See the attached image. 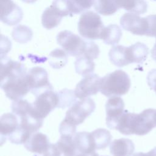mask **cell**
Returning <instances> with one entry per match:
<instances>
[{
	"mask_svg": "<svg viewBox=\"0 0 156 156\" xmlns=\"http://www.w3.org/2000/svg\"><path fill=\"white\" fill-rule=\"evenodd\" d=\"M156 127V110L148 108L139 114L124 110L115 129L122 134L144 135Z\"/></svg>",
	"mask_w": 156,
	"mask_h": 156,
	"instance_id": "1",
	"label": "cell"
},
{
	"mask_svg": "<svg viewBox=\"0 0 156 156\" xmlns=\"http://www.w3.org/2000/svg\"><path fill=\"white\" fill-rule=\"evenodd\" d=\"M130 85L129 75L124 71L118 69L101 78L100 92L107 97L122 96L129 91Z\"/></svg>",
	"mask_w": 156,
	"mask_h": 156,
	"instance_id": "2",
	"label": "cell"
},
{
	"mask_svg": "<svg viewBox=\"0 0 156 156\" xmlns=\"http://www.w3.org/2000/svg\"><path fill=\"white\" fill-rule=\"evenodd\" d=\"M79 34L88 40H98L101 38L104 26L101 16L93 11L83 13L78 22Z\"/></svg>",
	"mask_w": 156,
	"mask_h": 156,
	"instance_id": "3",
	"label": "cell"
},
{
	"mask_svg": "<svg viewBox=\"0 0 156 156\" xmlns=\"http://www.w3.org/2000/svg\"><path fill=\"white\" fill-rule=\"evenodd\" d=\"M57 41L68 55L77 57L83 55L87 44V41L66 30L57 34Z\"/></svg>",
	"mask_w": 156,
	"mask_h": 156,
	"instance_id": "4",
	"label": "cell"
},
{
	"mask_svg": "<svg viewBox=\"0 0 156 156\" xmlns=\"http://www.w3.org/2000/svg\"><path fill=\"white\" fill-rule=\"evenodd\" d=\"M26 77L30 91L35 96L46 91L53 90L49 81L48 74L46 69L41 67L35 66L30 68L27 72Z\"/></svg>",
	"mask_w": 156,
	"mask_h": 156,
	"instance_id": "5",
	"label": "cell"
},
{
	"mask_svg": "<svg viewBox=\"0 0 156 156\" xmlns=\"http://www.w3.org/2000/svg\"><path fill=\"white\" fill-rule=\"evenodd\" d=\"M1 88L5 96L13 101L21 99L30 91L26 74L1 81Z\"/></svg>",
	"mask_w": 156,
	"mask_h": 156,
	"instance_id": "6",
	"label": "cell"
},
{
	"mask_svg": "<svg viewBox=\"0 0 156 156\" xmlns=\"http://www.w3.org/2000/svg\"><path fill=\"white\" fill-rule=\"evenodd\" d=\"M95 108L96 104L94 101L90 98H86L75 102L66 112L65 118L77 126L82 124Z\"/></svg>",
	"mask_w": 156,
	"mask_h": 156,
	"instance_id": "7",
	"label": "cell"
},
{
	"mask_svg": "<svg viewBox=\"0 0 156 156\" xmlns=\"http://www.w3.org/2000/svg\"><path fill=\"white\" fill-rule=\"evenodd\" d=\"M58 104V93L48 90L36 96V99L32 104V106L35 114L44 119L52 110L57 107Z\"/></svg>",
	"mask_w": 156,
	"mask_h": 156,
	"instance_id": "8",
	"label": "cell"
},
{
	"mask_svg": "<svg viewBox=\"0 0 156 156\" xmlns=\"http://www.w3.org/2000/svg\"><path fill=\"white\" fill-rule=\"evenodd\" d=\"M101 80V77L96 74L91 73L83 76L74 90L76 98L83 99L97 94L100 91Z\"/></svg>",
	"mask_w": 156,
	"mask_h": 156,
	"instance_id": "9",
	"label": "cell"
},
{
	"mask_svg": "<svg viewBox=\"0 0 156 156\" xmlns=\"http://www.w3.org/2000/svg\"><path fill=\"white\" fill-rule=\"evenodd\" d=\"M120 24L123 29L137 35H146L148 23L146 16L142 18L138 14L126 13L120 19Z\"/></svg>",
	"mask_w": 156,
	"mask_h": 156,
	"instance_id": "10",
	"label": "cell"
},
{
	"mask_svg": "<svg viewBox=\"0 0 156 156\" xmlns=\"http://www.w3.org/2000/svg\"><path fill=\"white\" fill-rule=\"evenodd\" d=\"M1 21L9 26L18 24L23 19L22 9L12 0H0Z\"/></svg>",
	"mask_w": 156,
	"mask_h": 156,
	"instance_id": "11",
	"label": "cell"
},
{
	"mask_svg": "<svg viewBox=\"0 0 156 156\" xmlns=\"http://www.w3.org/2000/svg\"><path fill=\"white\" fill-rule=\"evenodd\" d=\"M124 102L118 96L110 98L105 104L106 124L108 128L115 129L118 121L122 115L124 110Z\"/></svg>",
	"mask_w": 156,
	"mask_h": 156,
	"instance_id": "12",
	"label": "cell"
},
{
	"mask_svg": "<svg viewBox=\"0 0 156 156\" xmlns=\"http://www.w3.org/2000/svg\"><path fill=\"white\" fill-rule=\"evenodd\" d=\"M25 66L18 62L11 60L5 56L1 58V81L26 74Z\"/></svg>",
	"mask_w": 156,
	"mask_h": 156,
	"instance_id": "13",
	"label": "cell"
},
{
	"mask_svg": "<svg viewBox=\"0 0 156 156\" xmlns=\"http://www.w3.org/2000/svg\"><path fill=\"white\" fill-rule=\"evenodd\" d=\"M51 143L48 137L44 133L37 132L32 133L24 144L26 149L33 153L44 155L49 149Z\"/></svg>",
	"mask_w": 156,
	"mask_h": 156,
	"instance_id": "14",
	"label": "cell"
},
{
	"mask_svg": "<svg viewBox=\"0 0 156 156\" xmlns=\"http://www.w3.org/2000/svg\"><path fill=\"white\" fill-rule=\"evenodd\" d=\"M134 150L133 141L128 138L116 139L110 144V151L113 156H132Z\"/></svg>",
	"mask_w": 156,
	"mask_h": 156,
	"instance_id": "15",
	"label": "cell"
},
{
	"mask_svg": "<svg viewBox=\"0 0 156 156\" xmlns=\"http://www.w3.org/2000/svg\"><path fill=\"white\" fill-rule=\"evenodd\" d=\"M20 122L16 115L13 113L3 114L0 118V133L1 139L8 138L18 127Z\"/></svg>",
	"mask_w": 156,
	"mask_h": 156,
	"instance_id": "16",
	"label": "cell"
},
{
	"mask_svg": "<svg viewBox=\"0 0 156 156\" xmlns=\"http://www.w3.org/2000/svg\"><path fill=\"white\" fill-rule=\"evenodd\" d=\"M77 149L82 153H91L96 150L93 138L91 132H80L73 136Z\"/></svg>",
	"mask_w": 156,
	"mask_h": 156,
	"instance_id": "17",
	"label": "cell"
},
{
	"mask_svg": "<svg viewBox=\"0 0 156 156\" xmlns=\"http://www.w3.org/2000/svg\"><path fill=\"white\" fill-rule=\"evenodd\" d=\"M63 16L51 4L43 12L41 16L43 26L47 29L57 27L61 22Z\"/></svg>",
	"mask_w": 156,
	"mask_h": 156,
	"instance_id": "18",
	"label": "cell"
},
{
	"mask_svg": "<svg viewBox=\"0 0 156 156\" xmlns=\"http://www.w3.org/2000/svg\"><path fill=\"white\" fill-rule=\"evenodd\" d=\"M122 37V30L116 24H110L105 27L101 38L106 44L115 45L118 44Z\"/></svg>",
	"mask_w": 156,
	"mask_h": 156,
	"instance_id": "19",
	"label": "cell"
},
{
	"mask_svg": "<svg viewBox=\"0 0 156 156\" xmlns=\"http://www.w3.org/2000/svg\"><path fill=\"white\" fill-rule=\"evenodd\" d=\"M127 47L122 45L113 46L108 52L110 62L118 67H122L129 65L126 56Z\"/></svg>",
	"mask_w": 156,
	"mask_h": 156,
	"instance_id": "20",
	"label": "cell"
},
{
	"mask_svg": "<svg viewBox=\"0 0 156 156\" xmlns=\"http://www.w3.org/2000/svg\"><path fill=\"white\" fill-rule=\"evenodd\" d=\"M119 8L138 15L147 12V4L144 0H118Z\"/></svg>",
	"mask_w": 156,
	"mask_h": 156,
	"instance_id": "21",
	"label": "cell"
},
{
	"mask_svg": "<svg viewBox=\"0 0 156 156\" xmlns=\"http://www.w3.org/2000/svg\"><path fill=\"white\" fill-rule=\"evenodd\" d=\"M96 11L102 15H112L120 8L118 0H96L94 4Z\"/></svg>",
	"mask_w": 156,
	"mask_h": 156,
	"instance_id": "22",
	"label": "cell"
},
{
	"mask_svg": "<svg viewBox=\"0 0 156 156\" xmlns=\"http://www.w3.org/2000/svg\"><path fill=\"white\" fill-rule=\"evenodd\" d=\"M55 144L63 156H74L78 152L73 136L61 135Z\"/></svg>",
	"mask_w": 156,
	"mask_h": 156,
	"instance_id": "23",
	"label": "cell"
},
{
	"mask_svg": "<svg viewBox=\"0 0 156 156\" xmlns=\"http://www.w3.org/2000/svg\"><path fill=\"white\" fill-rule=\"evenodd\" d=\"M93 138L96 149H103L110 143L112 135L110 132L105 129H98L91 132Z\"/></svg>",
	"mask_w": 156,
	"mask_h": 156,
	"instance_id": "24",
	"label": "cell"
},
{
	"mask_svg": "<svg viewBox=\"0 0 156 156\" xmlns=\"http://www.w3.org/2000/svg\"><path fill=\"white\" fill-rule=\"evenodd\" d=\"M133 63H143L149 54V48L144 43L137 42L129 46Z\"/></svg>",
	"mask_w": 156,
	"mask_h": 156,
	"instance_id": "25",
	"label": "cell"
},
{
	"mask_svg": "<svg viewBox=\"0 0 156 156\" xmlns=\"http://www.w3.org/2000/svg\"><path fill=\"white\" fill-rule=\"evenodd\" d=\"M74 65L76 73L83 77L93 72L95 67L93 60L84 55L78 57L75 61Z\"/></svg>",
	"mask_w": 156,
	"mask_h": 156,
	"instance_id": "26",
	"label": "cell"
},
{
	"mask_svg": "<svg viewBox=\"0 0 156 156\" xmlns=\"http://www.w3.org/2000/svg\"><path fill=\"white\" fill-rule=\"evenodd\" d=\"M68 62V54L61 49L53 50L49 55V63L52 68L60 69L63 67Z\"/></svg>",
	"mask_w": 156,
	"mask_h": 156,
	"instance_id": "27",
	"label": "cell"
},
{
	"mask_svg": "<svg viewBox=\"0 0 156 156\" xmlns=\"http://www.w3.org/2000/svg\"><path fill=\"white\" fill-rule=\"evenodd\" d=\"M33 33L32 30L26 26L18 25L13 28L12 36L13 39L20 43H26L30 41Z\"/></svg>",
	"mask_w": 156,
	"mask_h": 156,
	"instance_id": "28",
	"label": "cell"
},
{
	"mask_svg": "<svg viewBox=\"0 0 156 156\" xmlns=\"http://www.w3.org/2000/svg\"><path fill=\"white\" fill-rule=\"evenodd\" d=\"M58 104L57 107L65 108L74 104L76 102V94L74 91L64 89L58 93Z\"/></svg>",
	"mask_w": 156,
	"mask_h": 156,
	"instance_id": "29",
	"label": "cell"
},
{
	"mask_svg": "<svg viewBox=\"0 0 156 156\" xmlns=\"http://www.w3.org/2000/svg\"><path fill=\"white\" fill-rule=\"evenodd\" d=\"M96 0H69L73 14H79L90 9Z\"/></svg>",
	"mask_w": 156,
	"mask_h": 156,
	"instance_id": "30",
	"label": "cell"
},
{
	"mask_svg": "<svg viewBox=\"0 0 156 156\" xmlns=\"http://www.w3.org/2000/svg\"><path fill=\"white\" fill-rule=\"evenodd\" d=\"M52 5L64 16H73L69 0H53Z\"/></svg>",
	"mask_w": 156,
	"mask_h": 156,
	"instance_id": "31",
	"label": "cell"
},
{
	"mask_svg": "<svg viewBox=\"0 0 156 156\" xmlns=\"http://www.w3.org/2000/svg\"><path fill=\"white\" fill-rule=\"evenodd\" d=\"M76 126H77L75 124L64 118L60 124L59 132L61 135L74 136L76 135Z\"/></svg>",
	"mask_w": 156,
	"mask_h": 156,
	"instance_id": "32",
	"label": "cell"
},
{
	"mask_svg": "<svg viewBox=\"0 0 156 156\" xmlns=\"http://www.w3.org/2000/svg\"><path fill=\"white\" fill-rule=\"evenodd\" d=\"M99 53L100 51L98 46L93 41H87V48L83 55L91 60H94L98 57Z\"/></svg>",
	"mask_w": 156,
	"mask_h": 156,
	"instance_id": "33",
	"label": "cell"
},
{
	"mask_svg": "<svg viewBox=\"0 0 156 156\" xmlns=\"http://www.w3.org/2000/svg\"><path fill=\"white\" fill-rule=\"evenodd\" d=\"M148 28L146 36L156 38V15H151L146 16Z\"/></svg>",
	"mask_w": 156,
	"mask_h": 156,
	"instance_id": "34",
	"label": "cell"
},
{
	"mask_svg": "<svg viewBox=\"0 0 156 156\" xmlns=\"http://www.w3.org/2000/svg\"><path fill=\"white\" fill-rule=\"evenodd\" d=\"M147 84L151 90L156 93V69L150 71L147 76Z\"/></svg>",
	"mask_w": 156,
	"mask_h": 156,
	"instance_id": "35",
	"label": "cell"
},
{
	"mask_svg": "<svg viewBox=\"0 0 156 156\" xmlns=\"http://www.w3.org/2000/svg\"><path fill=\"white\" fill-rule=\"evenodd\" d=\"M132 156H156V147L147 153L137 152L134 154Z\"/></svg>",
	"mask_w": 156,
	"mask_h": 156,
	"instance_id": "36",
	"label": "cell"
},
{
	"mask_svg": "<svg viewBox=\"0 0 156 156\" xmlns=\"http://www.w3.org/2000/svg\"><path fill=\"white\" fill-rule=\"evenodd\" d=\"M74 156H99V155L94 151L93 152L91 153H88V154H86V153H82L80 152L79 151L78 152L74 155Z\"/></svg>",
	"mask_w": 156,
	"mask_h": 156,
	"instance_id": "37",
	"label": "cell"
},
{
	"mask_svg": "<svg viewBox=\"0 0 156 156\" xmlns=\"http://www.w3.org/2000/svg\"><path fill=\"white\" fill-rule=\"evenodd\" d=\"M151 52L152 58L156 62V42H155V44L154 45Z\"/></svg>",
	"mask_w": 156,
	"mask_h": 156,
	"instance_id": "38",
	"label": "cell"
},
{
	"mask_svg": "<svg viewBox=\"0 0 156 156\" xmlns=\"http://www.w3.org/2000/svg\"><path fill=\"white\" fill-rule=\"evenodd\" d=\"M23 2H24L26 3H34L37 0H21Z\"/></svg>",
	"mask_w": 156,
	"mask_h": 156,
	"instance_id": "39",
	"label": "cell"
},
{
	"mask_svg": "<svg viewBox=\"0 0 156 156\" xmlns=\"http://www.w3.org/2000/svg\"><path fill=\"white\" fill-rule=\"evenodd\" d=\"M34 156H43V155H39V154H35Z\"/></svg>",
	"mask_w": 156,
	"mask_h": 156,
	"instance_id": "40",
	"label": "cell"
}]
</instances>
